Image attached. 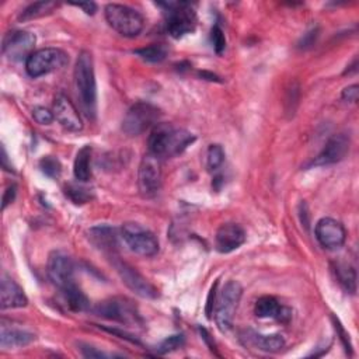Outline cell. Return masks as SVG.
Listing matches in <instances>:
<instances>
[{
	"label": "cell",
	"instance_id": "obj_19",
	"mask_svg": "<svg viewBox=\"0 0 359 359\" xmlns=\"http://www.w3.org/2000/svg\"><path fill=\"white\" fill-rule=\"evenodd\" d=\"M254 313L259 318H275L280 323H287L292 318L290 309L282 306L272 296H262L255 302Z\"/></svg>",
	"mask_w": 359,
	"mask_h": 359
},
{
	"label": "cell",
	"instance_id": "obj_23",
	"mask_svg": "<svg viewBox=\"0 0 359 359\" xmlns=\"http://www.w3.org/2000/svg\"><path fill=\"white\" fill-rule=\"evenodd\" d=\"M66 306L72 311H86L90 307V302L87 296L83 293V290L73 282L72 285L60 289Z\"/></svg>",
	"mask_w": 359,
	"mask_h": 359
},
{
	"label": "cell",
	"instance_id": "obj_22",
	"mask_svg": "<svg viewBox=\"0 0 359 359\" xmlns=\"http://www.w3.org/2000/svg\"><path fill=\"white\" fill-rule=\"evenodd\" d=\"M245 339L250 345H252L257 349L264 351V352H278L285 346V339L279 334L264 335V334L248 330L245 332Z\"/></svg>",
	"mask_w": 359,
	"mask_h": 359
},
{
	"label": "cell",
	"instance_id": "obj_37",
	"mask_svg": "<svg viewBox=\"0 0 359 359\" xmlns=\"http://www.w3.org/2000/svg\"><path fill=\"white\" fill-rule=\"evenodd\" d=\"M15 194H17V187L14 184H11L6 191H4V195H3V203H1V208L6 209L8 203H11L15 198Z\"/></svg>",
	"mask_w": 359,
	"mask_h": 359
},
{
	"label": "cell",
	"instance_id": "obj_26",
	"mask_svg": "<svg viewBox=\"0 0 359 359\" xmlns=\"http://www.w3.org/2000/svg\"><path fill=\"white\" fill-rule=\"evenodd\" d=\"M57 7V4L55 1H36L29 4L21 14L22 20H32V18H38L42 15H46L49 13H52L55 8Z\"/></svg>",
	"mask_w": 359,
	"mask_h": 359
},
{
	"label": "cell",
	"instance_id": "obj_11",
	"mask_svg": "<svg viewBox=\"0 0 359 359\" xmlns=\"http://www.w3.org/2000/svg\"><path fill=\"white\" fill-rule=\"evenodd\" d=\"M114 258L112 264L122 279V282L137 296L144 297V299H154L157 297V289L142 275L139 273L133 266L126 264L122 259H118L116 257L111 255Z\"/></svg>",
	"mask_w": 359,
	"mask_h": 359
},
{
	"label": "cell",
	"instance_id": "obj_34",
	"mask_svg": "<svg viewBox=\"0 0 359 359\" xmlns=\"http://www.w3.org/2000/svg\"><path fill=\"white\" fill-rule=\"evenodd\" d=\"M317 38H318V28L316 27V28H311L310 31H307L303 36H302V39L299 41V48L300 49H307V48H310V46H313L314 45V42L317 41Z\"/></svg>",
	"mask_w": 359,
	"mask_h": 359
},
{
	"label": "cell",
	"instance_id": "obj_2",
	"mask_svg": "<svg viewBox=\"0 0 359 359\" xmlns=\"http://www.w3.org/2000/svg\"><path fill=\"white\" fill-rule=\"evenodd\" d=\"M74 84L84 114L88 118H94L97 111V86L94 62L88 50H81L77 56L74 66Z\"/></svg>",
	"mask_w": 359,
	"mask_h": 359
},
{
	"label": "cell",
	"instance_id": "obj_1",
	"mask_svg": "<svg viewBox=\"0 0 359 359\" xmlns=\"http://www.w3.org/2000/svg\"><path fill=\"white\" fill-rule=\"evenodd\" d=\"M195 142V136L181 128H175L171 123L158 122L154 125L149 135V153L163 157H174L181 154L188 146Z\"/></svg>",
	"mask_w": 359,
	"mask_h": 359
},
{
	"label": "cell",
	"instance_id": "obj_38",
	"mask_svg": "<svg viewBox=\"0 0 359 359\" xmlns=\"http://www.w3.org/2000/svg\"><path fill=\"white\" fill-rule=\"evenodd\" d=\"M216 287H217V282L212 286L209 297H208V303H206V316L210 318V316L213 314V309H215V302H216Z\"/></svg>",
	"mask_w": 359,
	"mask_h": 359
},
{
	"label": "cell",
	"instance_id": "obj_8",
	"mask_svg": "<svg viewBox=\"0 0 359 359\" xmlns=\"http://www.w3.org/2000/svg\"><path fill=\"white\" fill-rule=\"evenodd\" d=\"M67 63V55L59 48H42L34 50L25 60V70L31 77H41L63 67Z\"/></svg>",
	"mask_w": 359,
	"mask_h": 359
},
{
	"label": "cell",
	"instance_id": "obj_27",
	"mask_svg": "<svg viewBox=\"0 0 359 359\" xmlns=\"http://www.w3.org/2000/svg\"><path fill=\"white\" fill-rule=\"evenodd\" d=\"M136 55H139L143 60L146 62H151V63H158L161 60L165 59L167 56V48L164 45L160 43H153L150 46L142 48V49H136L135 50Z\"/></svg>",
	"mask_w": 359,
	"mask_h": 359
},
{
	"label": "cell",
	"instance_id": "obj_32",
	"mask_svg": "<svg viewBox=\"0 0 359 359\" xmlns=\"http://www.w3.org/2000/svg\"><path fill=\"white\" fill-rule=\"evenodd\" d=\"M210 39H212V45H213V49L217 55H220L224 48H226V38H224V34L223 31L220 29V27L215 25L210 31Z\"/></svg>",
	"mask_w": 359,
	"mask_h": 359
},
{
	"label": "cell",
	"instance_id": "obj_28",
	"mask_svg": "<svg viewBox=\"0 0 359 359\" xmlns=\"http://www.w3.org/2000/svg\"><path fill=\"white\" fill-rule=\"evenodd\" d=\"M224 161V150L220 144H210L206 151V165L209 171H216Z\"/></svg>",
	"mask_w": 359,
	"mask_h": 359
},
{
	"label": "cell",
	"instance_id": "obj_10",
	"mask_svg": "<svg viewBox=\"0 0 359 359\" xmlns=\"http://www.w3.org/2000/svg\"><path fill=\"white\" fill-rule=\"evenodd\" d=\"M161 185V161L157 156L146 153L137 170V187L143 196L149 198L158 192Z\"/></svg>",
	"mask_w": 359,
	"mask_h": 359
},
{
	"label": "cell",
	"instance_id": "obj_6",
	"mask_svg": "<svg viewBox=\"0 0 359 359\" xmlns=\"http://www.w3.org/2000/svg\"><path fill=\"white\" fill-rule=\"evenodd\" d=\"M121 237L130 251L142 257H153L158 251V240L149 229L128 222L121 227Z\"/></svg>",
	"mask_w": 359,
	"mask_h": 359
},
{
	"label": "cell",
	"instance_id": "obj_16",
	"mask_svg": "<svg viewBox=\"0 0 359 359\" xmlns=\"http://www.w3.org/2000/svg\"><path fill=\"white\" fill-rule=\"evenodd\" d=\"M53 116L55 119L70 132H79L83 129V122L79 111L73 105V102L63 94L56 95L53 102Z\"/></svg>",
	"mask_w": 359,
	"mask_h": 359
},
{
	"label": "cell",
	"instance_id": "obj_24",
	"mask_svg": "<svg viewBox=\"0 0 359 359\" xmlns=\"http://www.w3.org/2000/svg\"><path fill=\"white\" fill-rule=\"evenodd\" d=\"M91 147L88 144L83 146L74 158V164H73V174L74 178L80 182H86L90 180L91 177Z\"/></svg>",
	"mask_w": 359,
	"mask_h": 359
},
{
	"label": "cell",
	"instance_id": "obj_18",
	"mask_svg": "<svg viewBox=\"0 0 359 359\" xmlns=\"http://www.w3.org/2000/svg\"><path fill=\"white\" fill-rule=\"evenodd\" d=\"M28 299L22 287L10 276L3 275L0 283V306L1 309H18L25 307Z\"/></svg>",
	"mask_w": 359,
	"mask_h": 359
},
{
	"label": "cell",
	"instance_id": "obj_21",
	"mask_svg": "<svg viewBox=\"0 0 359 359\" xmlns=\"http://www.w3.org/2000/svg\"><path fill=\"white\" fill-rule=\"evenodd\" d=\"M35 339L32 332L25 330L17 328L14 325H7L6 321H1L0 325V344L3 348H15V346H25Z\"/></svg>",
	"mask_w": 359,
	"mask_h": 359
},
{
	"label": "cell",
	"instance_id": "obj_31",
	"mask_svg": "<svg viewBox=\"0 0 359 359\" xmlns=\"http://www.w3.org/2000/svg\"><path fill=\"white\" fill-rule=\"evenodd\" d=\"M184 344V337L180 334V335H171L168 337L167 339H164L161 342V345L157 348V353H167V352H171V351H175L177 348L182 346Z\"/></svg>",
	"mask_w": 359,
	"mask_h": 359
},
{
	"label": "cell",
	"instance_id": "obj_13",
	"mask_svg": "<svg viewBox=\"0 0 359 359\" xmlns=\"http://www.w3.org/2000/svg\"><path fill=\"white\" fill-rule=\"evenodd\" d=\"M46 272L55 286L63 289L72 285L74 275V265L69 255L62 251H53L49 254Z\"/></svg>",
	"mask_w": 359,
	"mask_h": 359
},
{
	"label": "cell",
	"instance_id": "obj_25",
	"mask_svg": "<svg viewBox=\"0 0 359 359\" xmlns=\"http://www.w3.org/2000/svg\"><path fill=\"white\" fill-rule=\"evenodd\" d=\"M334 273L338 280V283L348 292V293H355L356 292V272L353 266H351L346 262H335L334 266Z\"/></svg>",
	"mask_w": 359,
	"mask_h": 359
},
{
	"label": "cell",
	"instance_id": "obj_15",
	"mask_svg": "<svg viewBox=\"0 0 359 359\" xmlns=\"http://www.w3.org/2000/svg\"><path fill=\"white\" fill-rule=\"evenodd\" d=\"M349 146H351V139L348 135L345 133H338L331 136L323 150L317 154V157L311 161L310 165H328V164H334L341 161L349 151Z\"/></svg>",
	"mask_w": 359,
	"mask_h": 359
},
{
	"label": "cell",
	"instance_id": "obj_9",
	"mask_svg": "<svg viewBox=\"0 0 359 359\" xmlns=\"http://www.w3.org/2000/svg\"><path fill=\"white\" fill-rule=\"evenodd\" d=\"M95 314L107 320L118 321L121 324H140L142 318L132 300L126 297H111L100 302L95 309Z\"/></svg>",
	"mask_w": 359,
	"mask_h": 359
},
{
	"label": "cell",
	"instance_id": "obj_20",
	"mask_svg": "<svg viewBox=\"0 0 359 359\" xmlns=\"http://www.w3.org/2000/svg\"><path fill=\"white\" fill-rule=\"evenodd\" d=\"M90 241L101 251L114 255L118 247V234L116 230L108 224H100L91 227L88 231Z\"/></svg>",
	"mask_w": 359,
	"mask_h": 359
},
{
	"label": "cell",
	"instance_id": "obj_3",
	"mask_svg": "<svg viewBox=\"0 0 359 359\" xmlns=\"http://www.w3.org/2000/svg\"><path fill=\"white\" fill-rule=\"evenodd\" d=\"M157 6L164 8L165 27L172 38H181L195 29L196 14L191 3L167 1L157 3Z\"/></svg>",
	"mask_w": 359,
	"mask_h": 359
},
{
	"label": "cell",
	"instance_id": "obj_5",
	"mask_svg": "<svg viewBox=\"0 0 359 359\" xmlns=\"http://www.w3.org/2000/svg\"><path fill=\"white\" fill-rule=\"evenodd\" d=\"M243 294V287L237 280H229L220 290L215 302V321L222 332L231 328L236 310Z\"/></svg>",
	"mask_w": 359,
	"mask_h": 359
},
{
	"label": "cell",
	"instance_id": "obj_33",
	"mask_svg": "<svg viewBox=\"0 0 359 359\" xmlns=\"http://www.w3.org/2000/svg\"><path fill=\"white\" fill-rule=\"evenodd\" d=\"M32 116H34V119H35L38 123H41V125H49V123L55 119L53 112H50L49 109H46V108H43V107H36V108H34Z\"/></svg>",
	"mask_w": 359,
	"mask_h": 359
},
{
	"label": "cell",
	"instance_id": "obj_36",
	"mask_svg": "<svg viewBox=\"0 0 359 359\" xmlns=\"http://www.w3.org/2000/svg\"><path fill=\"white\" fill-rule=\"evenodd\" d=\"M80 346H81L80 351H81L83 355L87 356V358H107V356H108L107 353H104V352L95 349L94 346H90V345H80Z\"/></svg>",
	"mask_w": 359,
	"mask_h": 359
},
{
	"label": "cell",
	"instance_id": "obj_7",
	"mask_svg": "<svg viewBox=\"0 0 359 359\" xmlns=\"http://www.w3.org/2000/svg\"><path fill=\"white\" fill-rule=\"evenodd\" d=\"M160 118V109L149 102H136L133 104L123 121H122V129L129 136H137L147 130L149 128H153L158 123Z\"/></svg>",
	"mask_w": 359,
	"mask_h": 359
},
{
	"label": "cell",
	"instance_id": "obj_4",
	"mask_svg": "<svg viewBox=\"0 0 359 359\" xmlns=\"http://www.w3.org/2000/svg\"><path fill=\"white\" fill-rule=\"evenodd\" d=\"M105 20L112 29L128 38L137 36L144 27L143 17L136 10L125 4H107Z\"/></svg>",
	"mask_w": 359,
	"mask_h": 359
},
{
	"label": "cell",
	"instance_id": "obj_35",
	"mask_svg": "<svg viewBox=\"0 0 359 359\" xmlns=\"http://www.w3.org/2000/svg\"><path fill=\"white\" fill-rule=\"evenodd\" d=\"M342 100L346 101V102H356L358 101V97H359V87L358 84H352V86H348L342 90V94H341Z\"/></svg>",
	"mask_w": 359,
	"mask_h": 359
},
{
	"label": "cell",
	"instance_id": "obj_14",
	"mask_svg": "<svg viewBox=\"0 0 359 359\" xmlns=\"http://www.w3.org/2000/svg\"><path fill=\"white\" fill-rule=\"evenodd\" d=\"M316 238L321 244V247L327 250H337L344 245L346 238L345 227L341 222L332 217H323L317 222L316 229Z\"/></svg>",
	"mask_w": 359,
	"mask_h": 359
},
{
	"label": "cell",
	"instance_id": "obj_29",
	"mask_svg": "<svg viewBox=\"0 0 359 359\" xmlns=\"http://www.w3.org/2000/svg\"><path fill=\"white\" fill-rule=\"evenodd\" d=\"M39 168L49 178H57L60 175V172H62L60 161L56 157H53V156L42 157L41 161H39Z\"/></svg>",
	"mask_w": 359,
	"mask_h": 359
},
{
	"label": "cell",
	"instance_id": "obj_30",
	"mask_svg": "<svg viewBox=\"0 0 359 359\" xmlns=\"http://www.w3.org/2000/svg\"><path fill=\"white\" fill-rule=\"evenodd\" d=\"M66 195L74 202V203H86L90 199V194L86 188L77 187V185H67L66 187Z\"/></svg>",
	"mask_w": 359,
	"mask_h": 359
},
{
	"label": "cell",
	"instance_id": "obj_12",
	"mask_svg": "<svg viewBox=\"0 0 359 359\" xmlns=\"http://www.w3.org/2000/svg\"><path fill=\"white\" fill-rule=\"evenodd\" d=\"M35 46V35L29 31L22 29H14L4 35L1 50L4 56H7L10 60H21L32 53L31 50Z\"/></svg>",
	"mask_w": 359,
	"mask_h": 359
},
{
	"label": "cell",
	"instance_id": "obj_39",
	"mask_svg": "<svg viewBox=\"0 0 359 359\" xmlns=\"http://www.w3.org/2000/svg\"><path fill=\"white\" fill-rule=\"evenodd\" d=\"M73 6L81 8L86 14H94L97 11V4L94 1H86V3H72Z\"/></svg>",
	"mask_w": 359,
	"mask_h": 359
},
{
	"label": "cell",
	"instance_id": "obj_17",
	"mask_svg": "<svg viewBox=\"0 0 359 359\" xmlns=\"http://www.w3.org/2000/svg\"><path fill=\"white\" fill-rule=\"evenodd\" d=\"M245 241V231L237 223H223L215 236V247L219 252L227 254L238 247H241Z\"/></svg>",
	"mask_w": 359,
	"mask_h": 359
}]
</instances>
